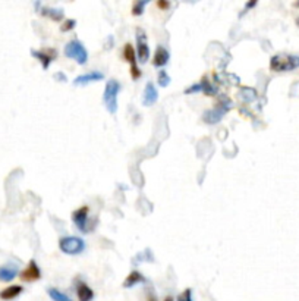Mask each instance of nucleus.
Returning <instances> with one entry per match:
<instances>
[{
  "instance_id": "nucleus-1",
  "label": "nucleus",
  "mask_w": 299,
  "mask_h": 301,
  "mask_svg": "<svg viewBox=\"0 0 299 301\" xmlns=\"http://www.w3.org/2000/svg\"><path fill=\"white\" fill-rule=\"evenodd\" d=\"M299 68V56L279 53L270 59V69L274 72H289Z\"/></svg>"
},
{
  "instance_id": "nucleus-15",
  "label": "nucleus",
  "mask_w": 299,
  "mask_h": 301,
  "mask_svg": "<svg viewBox=\"0 0 299 301\" xmlns=\"http://www.w3.org/2000/svg\"><path fill=\"white\" fill-rule=\"evenodd\" d=\"M76 295L79 301H92L94 298V291L85 282H78L76 285Z\"/></svg>"
},
{
  "instance_id": "nucleus-5",
  "label": "nucleus",
  "mask_w": 299,
  "mask_h": 301,
  "mask_svg": "<svg viewBox=\"0 0 299 301\" xmlns=\"http://www.w3.org/2000/svg\"><path fill=\"white\" fill-rule=\"evenodd\" d=\"M59 248L68 256H78L85 250V241L79 237H63L59 240Z\"/></svg>"
},
{
  "instance_id": "nucleus-11",
  "label": "nucleus",
  "mask_w": 299,
  "mask_h": 301,
  "mask_svg": "<svg viewBox=\"0 0 299 301\" xmlns=\"http://www.w3.org/2000/svg\"><path fill=\"white\" fill-rule=\"evenodd\" d=\"M18 266L14 263L0 266V282H12L18 276Z\"/></svg>"
},
{
  "instance_id": "nucleus-30",
  "label": "nucleus",
  "mask_w": 299,
  "mask_h": 301,
  "mask_svg": "<svg viewBox=\"0 0 299 301\" xmlns=\"http://www.w3.org/2000/svg\"><path fill=\"white\" fill-rule=\"evenodd\" d=\"M157 6H159L160 9H167V8H169L170 5H169L167 2H163V0H159V2H157Z\"/></svg>"
},
{
  "instance_id": "nucleus-21",
  "label": "nucleus",
  "mask_w": 299,
  "mask_h": 301,
  "mask_svg": "<svg viewBox=\"0 0 299 301\" xmlns=\"http://www.w3.org/2000/svg\"><path fill=\"white\" fill-rule=\"evenodd\" d=\"M201 84H203V91L206 93V96H217V87L216 85H213L210 81H207V78H204L203 81H201Z\"/></svg>"
},
{
  "instance_id": "nucleus-10",
  "label": "nucleus",
  "mask_w": 299,
  "mask_h": 301,
  "mask_svg": "<svg viewBox=\"0 0 299 301\" xmlns=\"http://www.w3.org/2000/svg\"><path fill=\"white\" fill-rule=\"evenodd\" d=\"M102 79H105V74L103 72H100V71H90L87 74L76 76L74 79V84L75 85H87L90 82L102 81Z\"/></svg>"
},
{
  "instance_id": "nucleus-31",
  "label": "nucleus",
  "mask_w": 299,
  "mask_h": 301,
  "mask_svg": "<svg viewBox=\"0 0 299 301\" xmlns=\"http://www.w3.org/2000/svg\"><path fill=\"white\" fill-rule=\"evenodd\" d=\"M254 6H257V2L253 0V2H248V3L245 5V9H250V8H254Z\"/></svg>"
},
{
  "instance_id": "nucleus-4",
  "label": "nucleus",
  "mask_w": 299,
  "mask_h": 301,
  "mask_svg": "<svg viewBox=\"0 0 299 301\" xmlns=\"http://www.w3.org/2000/svg\"><path fill=\"white\" fill-rule=\"evenodd\" d=\"M65 56L69 59H74L79 65H85L88 62V52H87L85 46L76 38L71 40L65 46Z\"/></svg>"
},
{
  "instance_id": "nucleus-7",
  "label": "nucleus",
  "mask_w": 299,
  "mask_h": 301,
  "mask_svg": "<svg viewBox=\"0 0 299 301\" xmlns=\"http://www.w3.org/2000/svg\"><path fill=\"white\" fill-rule=\"evenodd\" d=\"M136 55L141 63H147L150 59V47L147 41V34L142 28L136 30Z\"/></svg>"
},
{
  "instance_id": "nucleus-23",
  "label": "nucleus",
  "mask_w": 299,
  "mask_h": 301,
  "mask_svg": "<svg viewBox=\"0 0 299 301\" xmlns=\"http://www.w3.org/2000/svg\"><path fill=\"white\" fill-rule=\"evenodd\" d=\"M148 5V0H141V2H135L134 8H132V15L139 16L142 15L144 12V8Z\"/></svg>"
},
{
  "instance_id": "nucleus-6",
  "label": "nucleus",
  "mask_w": 299,
  "mask_h": 301,
  "mask_svg": "<svg viewBox=\"0 0 299 301\" xmlns=\"http://www.w3.org/2000/svg\"><path fill=\"white\" fill-rule=\"evenodd\" d=\"M88 211H90V209L87 206H82L72 213V221H74L75 226L84 234L90 232L92 229V226L90 224V218H88Z\"/></svg>"
},
{
  "instance_id": "nucleus-8",
  "label": "nucleus",
  "mask_w": 299,
  "mask_h": 301,
  "mask_svg": "<svg viewBox=\"0 0 299 301\" xmlns=\"http://www.w3.org/2000/svg\"><path fill=\"white\" fill-rule=\"evenodd\" d=\"M41 278V271L37 265L35 260H30L28 266L21 272V281L22 282H34V281H38Z\"/></svg>"
},
{
  "instance_id": "nucleus-18",
  "label": "nucleus",
  "mask_w": 299,
  "mask_h": 301,
  "mask_svg": "<svg viewBox=\"0 0 299 301\" xmlns=\"http://www.w3.org/2000/svg\"><path fill=\"white\" fill-rule=\"evenodd\" d=\"M142 262H151V263L154 262V256H153V253H151L150 248H145L144 251L138 253V254L134 257V260H132L134 265H141Z\"/></svg>"
},
{
  "instance_id": "nucleus-14",
  "label": "nucleus",
  "mask_w": 299,
  "mask_h": 301,
  "mask_svg": "<svg viewBox=\"0 0 299 301\" xmlns=\"http://www.w3.org/2000/svg\"><path fill=\"white\" fill-rule=\"evenodd\" d=\"M22 292H24V286L22 285L6 286L5 289H2V291H0V300H3V301L15 300V298H18Z\"/></svg>"
},
{
  "instance_id": "nucleus-24",
  "label": "nucleus",
  "mask_w": 299,
  "mask_h": 301,
  "mask_svg": "<svg viewBox=\"0 0 299 301\" xmlns=\"http://www.w3.org/2000/svg\"><path fill=\"white\" fill-rule=\"evenodd\" d=\"M239 97L243 102H253L255 99V91L253 89H243L239 91Z\"/></svg>"
},
{
  "instance_id": "nucleus-32",
  "label": "nucleus",
  "mask_w": 299,
  "mask_h": 301,
  "mask_svg": "<svg viewBox=\"0 0 299 301\" xmlns=\"http://www.w3.org/2000/svg\"><path fill=\"white\" fill-rule=\"evenodd\" d=\"M165 301H175V300H173V297H170V295H169V297H166Z\"/></svg>"
},
{
  "instance_id": "nucleus-16",
  "label": "nucleus",
  "mask_w": 299,
  "mask_h": 301,
  "mask_svg": "<svg viewBox=\"0 0 299 301\" xmlns=\"http://www.w3.org/2000/svg\"><path fill=\"white\" fill-rule=\"evenodd\" d=\"M142 282H145V278L142 276V273L138 271H132L126 276V279L123 281V286L125 288H132V286L142 284Z\"/></svg>"
},
{
  "instance_id": "nucleus-28",
  "label": "nucleus",
  "mask_w": 299,
  "mask_h": 301,
  "mask_svg": "<svg viewBox=\"0 0 299 301\" xmlns=\"http://www.w3.org/2000/svg\"><path fill=\"white\" fill-rule=\"evenodd\" d=\"M131 75H132V79H135V81L141 78V69H139L136 65H132V66H131Z\"/></svg>"
},
{
  "instance_id": "nucleus-19",
  "label": "nucleus",
  "mask_w": 299,
  "mask_h": 301,
  "mask_svg": "<svg viewBox=\"0 0 299 301\" xmlns=\"http://www.w3.org/2000/svg\"><path fill=\"white\" fill-rule=\"evenodd\" d=\"M123 58L126 62H129L131 63V66L132 65H136V52H135V49L132 47V45H125L123 47Z\"/></svg>"
},
{
  "instance_id": "nucleus-17",
  "label": "nucleus",
  "mask_w": 299,
  "mask_h": 301,
  "mask_svg": "<svg viewBox=\"0 0 299 301\" xmlns=\"http://www.w3.org/2000/svg\"><path fill=\"white\" fill-rule=\"evenodd\" d=\"M40 14L44 16H48V18H52L53 21H62L63 19V16H65V14H63V9H56V8H48V6H43L41 9H40Z\"/></svg>"
},
{
  "instance_id": "nucleus-2",
  "label": "nucleus",
  "mask_w": 299,
  "mask_h": 301,
  "mask_svg": "<svg viewBox=\"0 0 299 301\" xmlns=\"http://www.w3.org/2000/svg\"><path fill=\"white\" fill-rule=\"evenodd\" d=\"M232 107H233V102H232L227 96H222L217 105L214 106L213 109L207 110V112H204L203 120H204L206 123L214 125V123L220 122L222 118H223L224 115H226Z\"/></svg>"
},
{
  "instance_id": "nucleus-12",
  "label": "nucleus",
  "mask_w": 299,
  "mask_h": 301,
  "mask_svg": "<svg viewBox=\"0 0 299 301\" xmlns=\"http://www.w3.org/2000/svg\"><path fill=\"white\" fill-rule=\"evenodd\" d=\"M159 100V91L156 89V85L153 82H147L145 89H144V94H142V105L144 106H153Z\"/></svg>"
},
{
  "instance_id": "nucleus-26",
  "label": "nucleus",
  "mask_w": 299,
  "mask_h": 301,
  "mask_svg": "<svg viewBox=\"0 0 299 301\" xmlns=\"http://www.w3.org/2000/svg\"><path fill=\"white\" fill-rule=\"evenodd\" d=\"M200 91H203V84H201V81H200V82H195L191 87H188V89L185 90V94H196V93H200Z\"/></svg>"
},
{
  "instance_id": "nucleus-3",
  "label": "nucleus",
  "mask_w": 299,
  "mask_h": 301,
  "mask_svg": "<svg viewBox=\"0 0 299 301\" xmlns=\"http://www.w3.org/2000/svg\"><path fill=\"white\" fill-rule=\"evenodd\" d=\"M120 91L119 81L116 79H109L106 82L105 93H103V103H105L106 109L109 113L115 115L118 110V96Z\"/></svg>"
},
{
  "instance_id": "nucleus-20",
  "label": "nucleus",
  "mask_w": 299,
  "mask_h": 301,
  "mask_svg": "<svg viewBox=\"0 0 299 301\" xmlns=\"http://www.w3.org/2000/svg\"><path fill=\"white\" fill-rule=\"evenodd\" d=\"M47 294L53 301H74L71 297H68L66 294H63L62 291H59L58 288H48Z\"/></svg>"
},
{
  "instance_id": "nucleus-25",
  "label": "nucleus",
  "mask_w": 299,
  "mask_h": 301,
  "mask_svg": "<svg viewBox=\"0 0 299 301\" xmlns=\"http://www.w3.org/2000/svg\"><path fill=\"white\" fill-rule=\"evenodd\" d=\"M75 25H76V21H75V19H68V21H65V22L62 24L60 31H62V32H66V31L74 30Z\"/></svg>"
},
{
  "instance_id": "nucleus-9",
  "label": "nucleus",
  "mask_w": 299,
  "mask_h": 301,
  "mask_svg": "<svg viewBox=\"0 0 299 301\" xmlns=\"http://www.w3.org/2000/svg\"><path fill=\"white\" fill-rule=\"evenodd\" d=\"M31 56H34L41 63L43 69H47L50 66V63L56 59L58 52H55V50H31Z\"/></svg>"
},
{
  "instance_id": "nucleus-29",
  "label": "nucleus",
  "mask_w": 299,
  "mask_h": 301,
  "mask_svg": "<svg viewBox=\"0 0 299 301\" xmlns=\"http://www.w3.org/2000/svg\"><path fill=\"white\" fill-rule=\"evenodd\" d=\"M55 79H56V81H59V82H66V81H68V78H66V75H65L63 72H58V74H55Z\"/></svg>"
},
{
  "instance_id": "nucleus-13",
  "label": "nucleus",
  "mask_w": 299,
  "mask_h": 301,
  "mask_svg": "<svg viewBox=\"0 0 299 301\" xmlns=\"http://www.w3.org/2000/svg\"><path fill=\"white\" fill-rule=\"evenodd\" d=\"M170 59V53L166 49L165 46H157L154 58H153V65L156 68H163L165 65H167V62Z\"/></svg>"
},
{
  "instance_id": "nucleus-22",
  "label": "nucleus",
  "mask_w": 299,
  "mask_h": 301,
  "mask_svg": "<svg viewBox=\"0 0 299 301\" xmlns=\"http://www.w3.org/2000/svg\"><path fill=\"white\" fill-rule=\"evenodd\" d=\"M170 81H172V79H170V75L167 74V71L160 69V71H159V75H157V82H159V85L165 89V87H167V85L170 84Z\"/></svg>"
},
{
  "instance_id": "nucleus-27",
  "label": "nucleus",
  "mask_w": 299,
  "mask_h": 301,
  "mask_svg": "<svg viewBox=\"0 0 299 301\" xmlns=\"http://www.w3.org/2000/svg\"><path fill=\"white\" fill-rule=\"evenodd\" d=\"M178 301H194L192 300V289L191 288L185 289L179 297H178Z\"/></svg>"
}]
</instances>
